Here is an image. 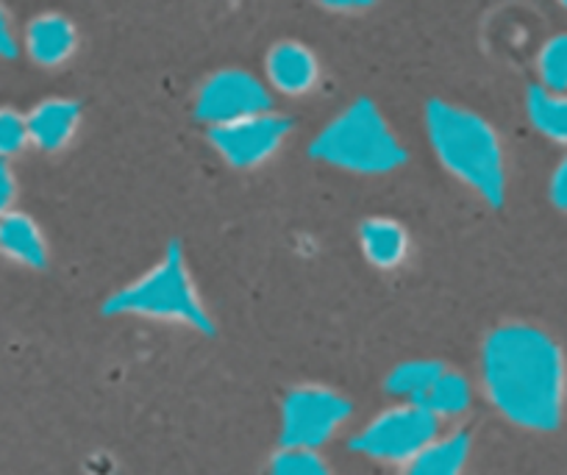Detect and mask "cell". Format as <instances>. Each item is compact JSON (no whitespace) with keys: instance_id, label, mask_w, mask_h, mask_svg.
<instances>
[{"instance_id":"1","label":"cell","mask_w":567,"mask_h":475,"mask_svg":"<svg viewBox=\"0 0 567 475\" xmlns=\"http://www.w3.org/2000/svg\"><path fill=\"white\" fill-rule=\"evenodd\" d=\"M482 381L489 403L512 425L537 434L559 428L567 364L561 348L543 329L504 323L489 331L482 348Z\"/></svg>"},{"instance_id":"2","label":"cell","mask_w":567,"mask_h":475,"mask_svg":"<svg viewBox=\"0 0 567 475\" xmlns=\"http://www.w3.org/2000/svg\"><path fill=\"white\" fill-rule=\"evenodd\" d=\"M425 131L440 165L498 209L506 198V167L493 125L471 109L429 101Z\"/></svg>"},{"instance_id":"3","label":"cell","mask_w":567,"mask_h":475,"mask_svg":"<svg viewBox=\"0 0 567 475\" xmlns=\"http://www.w3.org/2000/svg\"><path fill=\"white\" fill-rule=\"evenodd\" d=\"M103 314L142 317L156 323L184 326L198 334H215V320L195 287L187 256L178 242H171L165 256L140 278L109 295Z\"/></svg>"},{"instance_id":"4","label":"cell","mask_w":567,"mask_h":475,"mask_svg":"<svg viewBox=\"0 0 567 475\" xmlns=\"http://www.w3.org/2000/svg\"><path fill=\"white\" fill-rule=\"evenodd\" d=\"M309 156L348 173L381 176L406 162V151L373 101L359 97L309 145Z\"/></svg>"},{"instance_id":"5","label":"cell","mask_w":567,"mask_h":475,"mask_svg":"<svg viewBox=\"0 0 567 475\" xmlns=\"http://www.w3.org/2000/svg\"><path fill=\"white\" fill-rule=\"evenodd\" d=\"M440 417L423 401H403L370 420L351 440L362 456L386 464H409L437 436Z\"/></svg>"},{"instance_id":"6","label":"cell","mask_w":567,"mask_h":475,"mask_svg":"<svg viewBox=\"0 0 567 475\" xmlns=\"http://www.w3.org/2000/svg\"><path fill=\"white\" fill-rule=\"evenodd\" d=\"M351 417V403L329 386H296L281 406V445L323 447Z\"/></svg>"},{"instance_id":"7","label":"cell","mask_w":567,"mask_h":475,"mask_svg":"<svg viewBox=\"0 0 567 475\" xmlns=\"http://www.w3.org/2000/svg\"><path fill=\"white\" fill-rule=\"evenodd\" d=\"M290 120L272 112L250 114L231 123L212 125L209 142L228 165L237 171H250L270 162L281 151L284 140L290 136Z\"/></svg>"},{"instance_id":"8","label":"cell","mask_w":567,"mask_h":475,"mask_svg":"<svg viewBox=\"0 0 567 475\" xmlns=\"http://www.w3.org/2000/svg\"><path fill=\"white\" fill-rule=\"evenodd\" d=\"M272 101L267 86L245 70H220L200 84L195 97V117L200 123L223 125L250 114L270 112Z\"/></svg>"},{"instance_id":"9","label":"cell","mask_w":567,"mask_h":475,"mask_svg":"<svg viewBox=\"0 0 567 475\" xmlns=\"http://www.w3.org/2000/svg\"><path fill=\"white\" fill-rule=\"evenodd\" d=\"M267 81L272 84V90H278L281 95H307L318 86L320 81V62L307 45L292 40L276 42L267 53L265 62Z\"/></svg>"},{"instance_id":"10","label":"cell","mask_w":567,"mask_h":475,"mask_svg":"<svg viewBox=\"0 0 567 475\" xmlns=\"http://www.w3.org/2000/svg\"><path fill=\"white\" fill-rule=\"evenodd\" d=\"M25 53L40 68H62L79 48V31L62 12H42L25 25Z\"/></svg>"},{"instance_id":"11","label":"cell","mask_w":567,"mask_h":475,"mask_svg":"<svg viewBox=\"0 0 567 475\" xmlns=\"http://www.w3.org/2000/svg\"><path fill=\"white\" fill-rule=\"evenodd\" d=\"M25 123L31 145L45 153H59L79 134L81 106L70 97H48L25 114Z\"/></svg>"},{"instance_id":"12","label":"cell","mask_w":567,"mask_h":475,"mask_svg":"<svg viewBox=\"0 0 567 475\" xmlns=\"http://www.w3.org/2000/svg\"><path fill=\"white\" fill-rule=\"evenodd\" d=\"M0 254L31 270H42L48 265L45 234L34 217L14 209L0 215Z\"/></svg>"},{"instance_id":"13","label":"cell","mask_w":567,"mask_h":475,"mask_svg":"<svg viewBox=\"0 0 567 475\" xmlns=\"http://www.w3.org/2000/svg\"><path fill=\"white\" fill-rule=\"evenodd\" d=\"M359 245L364 259L379 270H395L409 256V234L392 217H368L359 226Z\"/></svg>"},{"instance_id":"14","label":"cell","mask_w":567,"mask_h":475,"mask_svg":"<svg viewBox=\"0 0 567 475\" xmlns=\"http://www.w3.org/2000/svg\"><path fill=\"white\" fill-rule=\"evenodd\" d=\"M467 456H471V436L460 431V434L434 436L406 467L414 475H454L465 469Z\"/></svg>"},{"instance_id":"15","label":"cell","mask_w":567,"mask_h":475,"mask_svg":"<svg viewBox=\"0 0 567 475\" xmlns=\"http://www.w3.org/2000/svg\"><path fill=\"white\" fill-rule=\"evenodd\" d=\"M526 112L539 134L559 142V145H567V92L532 86L526 97Z\"/></svg>"},{"instance_id":"16","label":"cell","mask_w":567,"mask_h":475,"mask_svg":"<svg viewBox=\"0 0 567 475\" xmlns=\"http://www.w3.org/2000/svg\"><path fill=\"white\" fill-rule=\"evenodd\" d=\"M443 370V364L429 362V359L403 362L386 379V392L401 397V401H425V395H429V390H432Z\"/></svg>"},{"instance_id":"17","label":"cell","mask_w":567,"mask_h":475,"mask_svg":"<svg viewBox=\"0 0 567 475\" xmlns=\"http://www.w3.org/2000/svg\"><path fill=\"white\" fill-rule=\"evenodd\" d=\"M471 401H473V392L465 375L443 370L440 379L434 381L432 390H429V395H425L423 403L432 409L440 420H443V417H460V414H465L467 409H471Z\"/></svg>"},{"instance_id":"18","label":"cell","mask_w":567,"mask_h":475,"mask_svg":"<svg viewBox=\"0 0 567 475\" xmlns=\"http://www.w3.org/2000/svg\"><path fill=\"white\" fill-rule=\"evenodd\" d=\"M539 86L550 92H567V34H556L539 48Z\"/></svg>"},{"instance_id":"19","label":"cell","mask_w":567,"mask_h":475,"mask_svg":"<svg viewBox=\"0 0 567 475\" xmlns=\"http://www.w3.org/2000/svg\"><path fill=\"white\" fill-rule=\"evenodd\" d=\"M270 469L276 475H323L329 464L320 458L315 447L281 445V451L272 453Z\"/></svg>"},{"instance_id":"20","label":"cell","mask_w":567,"mask_h":475,"mask_svg":"<svg viewBox=\"0 0 567 475\" xmlns=\"http://www.w3.org/2000/svg\"><path fill=\"white\" fill-rule=\"evenodd\" d=\"M31 145L29 123L18 109L0 106V158H12Z\"/></svg>"},{"instance_id":"21","label":"cell","mask_w":567,"mask_h":475,"mask_svg":"<svg viewBox=\"0 0 567 475\" xmlns=\"http://www.w3.org/2000/svg\"><path fill=\"white\" fill-rule=\"evenodd\" d=\"M14 200H18V178L7 165V158H0V215L12 211Z\"/></svg>"},{"instance_id":"22","label":"cell","mask_w":567,"mask_h":475,"mask_svg":"<svg viewBox=\"0 0 567 475\" xmlns=\"http://www.w3.org/2000/svg\"><path fill=\"white\" fill-rule=\"evenodd\" d=\"M550 200L559 211H567V156L561 158L559 167L550 176Z\"/></svg>"},{"instance_id":"23","label":"cell","mask_w":567,"mask_h":475,"mask_svg":"<svg viewBox=\"0 0 567 475\" xmlns=\"http://www.w3.org/2000/svg\"><path fill=\"white\" fill-rule=\"evenodd\" d=\"M18 56V37H14L12 20H9L7 9L0 7V59Z\"/></svg>"},{"instance_id":"24","label":"cell","mask_w":567,"mask_h":475,"mask_svg":"<svg viewBox=\"0 0 567 475\" xmlns=\"http://www.w3.org/2000/svg\"><path fill=\"white\" fill-rule=\"evenodd\" d=\"M320 7L331 9V12H364L375 3V0H318Z\"/></svg>"},{"instance_id":"25","label":"cell","mask_w":567,"mask_h":475,"mask_svg":"<svg viewBox=\"0 0 567 475\" xmlns=\"http://www.w3.org/2000/svg\"><path fill=\"white\" fill-rule=\"evenodd\" d=\"M559 3H561V7H565V9H567V0H559Z\"/></svg>"}]
</instances>
